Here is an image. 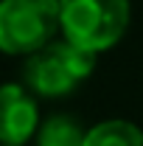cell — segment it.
Masks as SVG:
<instances>
[{
    "label": "cell",
    "instance_id": "obj_1",
    "mask_svg": "<svg viewBox=\"0 0 143 146\" xmlns=\"http://www.w3.org/2000/svg\"><path fill=\"white\" fill-rule=\"evenodd\" d=\"M129 17V0H59L62 39L95 56L124 39Z\"/></svg>",
    "mask_w": 143,
    "mask_h": 146
},
{
    "label": "cell",
    "instance_id": "obj_2",
    "mask_svg": "<svg viewBox=\"0 0 143 146\" xmlns=\"http://www.w3.org/2000/svg\"><path fill=\"white\" fill-rule=\"evenodd\" d=\"M93 70H95V54L76 48L68 39H54L42 51L25 56L23 84L34 96L62 98L70 96L84 79H90Z\"/></svg>",
    "mask_w": 143,
    "mask_h": 146
},
{
    "label": "cell",
    "instance_id": "obj_3",
    "mask_svg": "<svg viewBox=\"0 0 143 146\" xmlns=\"http://www.w3.org/2000/svg\"><path fill=\"white\" fill-rule=\"evenodd\" d=\"M59 36V0H0V51L31 56Z\"/></svg>",
    "mask_w": 143,
    "mask_h": 146
},
{
    "label": "cell",
    "instance_id": "obj_4",
    "mask_svg": "<svg viewBox=\"0 0 143 146\" xmlns=\"http://www.w3.org/2000/svg\"><path fill=\"white\" fill-rule=\"evenodd\" d=\"M39 129V107L25 84H0V146H25Z\"/></svg>",
    "mask_w": 143,
    "mask_h": 146
},
{
    "label": "cell",
    "instance_id": "obj_5",
    "mask_svg": "<svg viewBox=\"0 0 143 146\" xmlns=\"http://www.w3.org/2000/svg\"><path fill=\"white\" fill-rule=\"evenodd\" d=\"M84 146H143V129L126 118H107L87 127Z\"/></svg>",
    "mask_w": 143,
    "mask_h": 146
},
{
    "label": "cell",
    "instance_id": "obj_6",
    "mask_svg": "<svg viewBox=\"0 0 143 146\" xmlns=\"http://www.w3.org/2000/svg\"><path fill=\"white\" fill-rule=\"evenodd\" d=\"M84 135H87V127L79 118L59 112L39 124L34 138L36 146H84Z\"/></svg>",
    "mask_w": 143,
    "mask_h": 146
}]
</instances>
